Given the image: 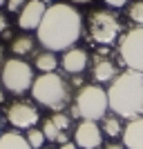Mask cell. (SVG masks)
Instances as JSON below:
<instances>
[{
	"mask_svg": "<svg viewBox=\"0 0 143 149\" xmlns=\"http://www.w3.org/2000/svg\"><path fill=\"white\" fill-rule=\"evenodd\" d=\"M51 123L56 125L61 131H69L72 129V116L65 111H54L51 113Z\"/></svg>",
	"mask_w": 143,
	"mask_h": 149,
	"instance_id": "cell-21",
	"label": "cell"
},
{
	"mask_svg": "<svg viewBox=\"0 0 143 149\" xmlns=\"http://www.w3.org/2000/svg\"><path fill=\"white\" fill-rule=\"evenodd\" d=\"M27 5V0H7V11H11V13H18L23 7Z\"/></svg>",
	"mask_w": 143,
	"mask_h": 149,
	"instance_id": "cell-22",
	"label": "cell"
},
{
	"mask_svg": "<svg viewBox=\"0 0 143 149\" xmlns=\"http://www.w3.org/2000/svg\"><path fill=\"white\" fill-rule=\"evenodd\" d=\"M36 38L29 36V33H25V36H16L11 40V54L16 58H23V56H29V54H34V49H36Z\"/></svg>",
	"mask_w": 143,
	"mask_h": 149,
	"instance_id": "cell-16",
	"label": "cell"
},
{
	"mask_svg": "<svg viewBox=\"0 0 143 149\" xmlns=\"http://www.w3.org/2000/svg\"><path fill=\"white\" fill-rule=\"evenodd\" d=\"M43 2H45V5H49V2H54V0H43Z\"/></svg>",
	"mask_w": 143,
	"mask_h": 149,
	"instance_id": "cell-30",
	"label": "cell"
},
{
	"mask_svg": "<svg viewBox=\"0 0 143 149\" xmlns=\"http://www.w3.org/2000/svg\"><path fill=\"white\" fill-rule=\"evenodd\" d=\"M118 58L125 69L143 74V27H132L118 40Z\"/></svg>",
	"mask_w": 143,
	"mask_h": 149,
	"instance_id": "cell-7",
	"label": "cell"
},
{
	"mask_svg": "<svg viewBox=\"0 0 143 149\" xmlns=\"http://www.w3.org/2000/svg\"><path fill=\"white\" fill-rule=\"evenodd\" d=\"M7 29H9V20H7L5 13H0V33H5Z\"/></svg>",
	"mask_w": 143,
	"mask_h": 149,
	"instance_id": "cell-24",
	"label": "cell"
},
{
	"mask_svg": "<svg viewBox=\"0 0 143 149\" xmlns=\"http://www.w3.org/2000/svg\"><path fill=\"white\" fill-rule=\"evenodd\" d=\"M128 16L137 27H143V0H134L128 7Z\"/></svg>",
	"mask_w": 143,
	"mask_h": 149,
	"instance_id": "cell-19",
	"label": "cell"
},
{
	"mask_svg": "<svg viewBox=\"0 0 143 149\" xmlns=\"http://www.w3.org/2000/svg\"><path fill=\"white\" fill-rule=\"evenodd\" d=\"M121 20L110 9H96L87 18V33L89 42H96L99 47H110L121 36Z\"/></svg>",
	"mask_w": 143,
	"mask_h": 149,
	"instance_id": "cell-5",
	"label": "cell"
},
{
	"mask_svg": "<svg viewBox=\"0 0 143 149\" xmlns=\"http://www.w3.org/2000/svg\"><path fill=\"white\" fill-rule=\"evenodd\" d=\"M31 98L40 107H45V109H49L54 113V111H63L69 105L72 89H69V82L58 71L40 74L31 85Z\"/></svg>",
	"mask_w": 143,
	"mask_h": 149,
	"instance_id": "cell-3",
	"label": "cell"
},
{
	"mask_svg": "<svg viewBox=\"0 0 143 149\" xmlns=\"http://www.w3.org/2000/svg\"><path fill=\"white\" fill-rule=\"evenodd\" d=\"M107 109H110L107 89L103 85H96V82L92 85L89 82V85H83L78 89L69 116L81 118V120H96V123H101L107 116Z\"/></svg>",
	"mask_w": 143,
	"mask_h": 149,
	"instance_id": "cell-4",
	"label": "cell"
},
{
	"mask_svg": "<svg viewBox=\"0 0 143 149\" xmlns=\"http://www.w3.org/2000/svg\"><path fill=\"white\" fill-rule=\"evenodd\" d=\"M34 67H36L40 74H51V71H56V69L61 67V60L56 58L54 51L45 49V51H40V54L34 56Z\"/></svg>",
	"mask_w": 143,
	"mask_h": 149,
	"instance_id": "cell-15",
	"label": "cell"
},
{
	"mask_svg": "<svg viewBox=\"0 0 143 149\" xmlns=\"http://www.w3.org/2000/svg\"><path fill=\"white\" fill-rule=\"evenodd\" d=\"M0 134H2V118H0Z\"/></svg>",
	"mask_w": 143,
	"mask_h": 149,
	"instance_id": "cell-32",
	"label": "cell"
},
{
	"mask_svg": "<svg viewBox=\"0 0 143 149\" xmlns=\"http://www.w3.org/2000/svg\"><path fill=\"white\" fill-rule=\"evenodd\" d=\"M87 65H89V51L85 47H76L74 45L72 49L63 51V56H61V69L69 76H81L87 69Z\"/></svg>",
	"mask_w": 143,
	"mask_h": 149,
	"instance_id": "cell-12",
	"label": "cell"
},
{
	"mask_svg": "<svg viewBox=\"0 0 143 149\" xmlns=\"http://www.w3.org/2000/svg\"><path fill=\"white\" fill-rule=\"evenodd\" d=\"M103 138V129L96 120H81L74 129V143L78 149H101Z\"/></svg>",
	"mask_w": 143,
	"mask_h": 149,
	"instance_id": "cell-10",
	"label": "cell"
},
{
	"mask_svg": "<svg viewBox=\"0 0 143 149\" xmlns=\"http://www.w3.org/2000/svg\"><path fill=\"white\" fill-rule=\"evenodd\" d=\"M40 129H43L45 138H47V143H58V136H61V134H63V131L58 129L56 125L51 123V118L43 120V125H40Z\"/></svg>",
	"mask_w": 143,
	"mask_h": 149,
	"instance_id": "cell-20",
	"label": "cell"
},
{
	"mask_svg": "<svg viewBox=\"0 0 143 149\" xmlns=\"http://www.w3.org/2000/svg\"><path fill=\"white\" fill-rule=\"evenodd\" d=\"M25 138H27V143H29L31 149H43L45 143H47V138H45V134H43L40 127H31V129H27Z\"/></svg>",
	"mask_w": 143,
	"mask_h": 149,
	"instance_id": "cell-18",
	"label": "cell"
},
{
	"mask_svg": "<svg viewBox=\"0 0 143 149\" xmlns=\"http://www.w3.org/2000/svg\"><path fill=\"white\" fill-rule=\"evenodd\" d=\"M110 111L125 120L143 116V74L125 69L107 87Z\"/></svg>",
	"mask_w": 143,
	"mask_h": 149,
	"instance_id": "cell-2",
	"label": "cell"
},
{
	"mask_svg": "<svg viewBox=\"0 0 143 149\" xmlns=\"http://www.w3.org/2000/svg\"><path fill=\"white\" fill-rule=\"evenodd\" d=\"M118 76L116 62L110 56V47H99L92 54V78L96 85H110Z\"/></svg>",
	"mask_w": 143,
	"mask_h": 149,
	"instance_id": "cell-9",
	"label": "cell"
},
{
	"mask_svg": "<svg viewBox=\"0 0 143 149\" xmlns=\"http://www.w3.org/2000/svg\"><path fill=\"white\" fill-rule=\"evenodd\" d=\"M121 138H123V145L128 149H143V116L128 120Z\"/></svg>",
	"mask_w": 143,
	"mask_h": 149,
	"instance_id": "cell-13",
	"label": "cell"
},
{
	"mask_svg": "<svg viewBox=\"0 0 143 149\" xmlns=\"http://www.w3.org/2000/svg\"><path fill=\"white\" fill-rule=\"evenodd\" d=\"M43 149H54V147H47V145H45V147H43Z\"/></svg>",
	"mask_w": 143,
	"mask_h": 149,
	"instance_id": "cell-33",
	"label": "cell"
},
{
	"mask_svg": "<svg viewBox=\"0 0 143 149\" xmlns=\"http://www.w3.org/2000/svg\"><path fill=\"white\" fill-rule=\"evenodd\" d=\"M0 80H2L0 85L9 93L23 96V93L31 91V85L36 80V76H34V67H31L29 62L13 56L9 60H5V65L0 69Z\"/></svg>",
	"mask_w": 143,
	"mask_h": 149,
	"instance_id": "cell-6",
	"label": "cell"
},
{
	"mask_svg": "<svg viewBox=\"0 0 143 149\" xmlns=\"http://www.w3.org/2000/svg\"><path fill=\"white\" fill-rule=\"evenodd\" d=\"M0 149H31L27 143L25 134H20L18 129H9L0 134Z\"/></svg>",
	"mask_w": 143,
	"mask_h": 149,
	"instance_id": "cell-14",
	"label": "cell"
},
{
	"mask_svg": "<svg viewBox=\"0 0 143 149\" xmlns=\"http://www.w3.org/2000/svg\"><path fill=\"white\" fill-rule=\"evenodd\" d=\"M69 2H74V5H87V2H92V0H69Z\"/></svg>",
	"mask_w": 143,
	"mask_h": 149,
	"instance_id": "cell-28",
	"label": "cell"
},
{
	"mask_svg": "<svg viewBox=\"0 0 143 149\" xmlns=\"http://www.w3.org/2000/svg\"><path fill=\"white\" fill-rule=\"evenodd\" d=\"M5 91H7V89H5V87H2V85H0V105H2V102H5V100H7V96H5Z\"/></svg>",
	"mask_w": 143,
	"mask_h": 149,
	"instance_id": "cell-27",
	"label": "cell"
},
{
	"mask_svg": "<svg viewBox=\"0 0 143 149\" xmlns=\"http://www.w3.org/2000/svg\"><path fill=\"white\" fill-rule=\"evenodd\" d=\"M101 129H103V136L107 138H121L123 136V120H121V116H116V113H112V116H105V118L101 120Z\"/></svg>",
	"mask_w": 143,
	"mask_h": 149,
	"instance_id": "cell-17",
	"label": "cell"
},
{
	"mask_svg": "<svg viewBox=\"0 0 143 149\" xmlns=\"http://www.w3.org/2000/svg\"><path fill=\"white\" fill-rule=\"evenodd\" d=\"M2 65H5V62H2V51H0V69H2Z\"/></svg>",
	"mask_w": 143,
	"mask_h": 149,
	"instance_id": "cell-29",
	"label": "cell"
},
{
	"mask_svg": "<svg viewBox=\"0 0 143 149\" xmlns=\"http://www.w3.org/2000/svg\"><path fill=\"white\" fill-rule=\"evenodd\" d=\"M2 5H7V0H0V7H2Z\"/></svg>",
	"mask_w": 143,
	"mask_h": 149,
	"instance_id": "cell-31",
	"label": "cell"
},
{
	"mask_svg": "<svg viewBox=\"0 0 143 149\" xmlns=\"http://www.w3.org/2000/svg\"><path fill=\"white\" fill-rule=\"evenodd\" d=\"M83 36V16L67 2H54L47 7L45 18L36 29V40L49 51H67Z\"/></svg>",
	"mask_w": 143,
	"mask_h": 149,
	"instance_id": "cell-1",
	"label": "cell"
},
{
	"mask_svg": "<svg viewBox=\"0 0 143 149\" xmlns=\"http://www.w3.org/2000/svg\"><path fill=\"white\" fill-rule=\"evenodd\" d=\"M107 7H112V9H121V7L128 5V0H103Z\"/></svg>",
	"mask_w": 143,
	"mask_h": 149,
	"instance_id": "cell-23",
	"label": "cell"
},
{
	"mask_svg": "<svg viewBox=\"0 0 143 149\" xmlns=\"http://www.w3.org/2000/svg\"><path fill=\"white\" fill-rule=\"evenodd\" d=\"M47 7L49 5H45L43 0H27V5L18 11V20H16L18 27L23 31H36L45 18Z\"/></svg>",
	"mask_w": 143,
	"mask_h": 149,
	"instance_id": "cell-11",
	"label": "cell"
},
{
	"mask_svg": "<svg viewBox=\"0 0 143 149\" xmlns=\"http://www.w3.org/2000/svg\"><path fill=\"white\" fill-rule=\"evenodd\" d=\"M58 149H78V145H76L74 140H69V143H63V145H58Z\"/></svg>",
	"mask_w": 143,
	"mask_h": 149,
	"instance_id": "cell-25",
	"label": "cell"
},
{
	"mask_svg": "<svg viewBox=\"0 0 143 149\" xmlns=\"http://www.w3.org/2000/svg\"><path fill=\"white\" fill-rule=\"evenodd\" d=\"M101 149H128L125 145H118V143H112V145H105V147H101Z\"/></svg>",
	"mask_w": 143,
	"mask_h": 149,
	"instance_id": "cell-26",
	"label": "cell"
},
{
	"mask_svg": "<svg viewBox=\"0 0 143 149\" xmlns=\"http://www.w3.org/2000/svg\"><path fill=\"white\" fill-rule=\"evenodd\" d=\"M7 123L11 125L13 129H31V127H38L40 123V111L38 107L29 100H13L11 105L7 107Z\"/></svg>",
	"mask_w": 143,
	"mask_h": 149,
	"instance_id": "cell-8",
	"label": "cell"
}]
</instances>
